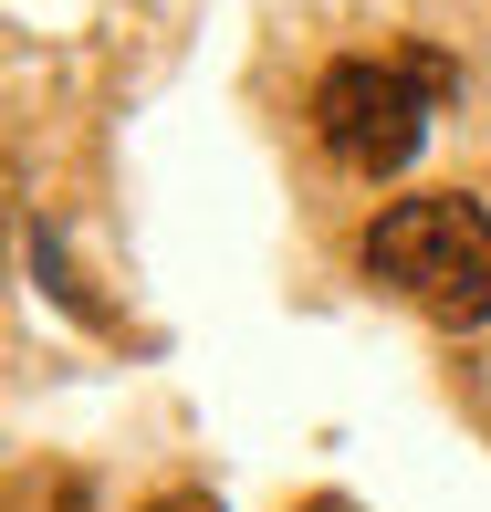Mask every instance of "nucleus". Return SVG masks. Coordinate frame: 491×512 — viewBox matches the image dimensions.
Instances as JSON below:
<instances>
[{"instance_id": "f257e3e1", "label": "nucleus", "mask_w": 491, "mask_h": 512, "mask_svg": "<svg viewBox=\"0 0 491 512\" xmlns=\"http://www.w3.org/2000/svg\"><path fill=\"white\" fill-rule=\"evenodd\" d=\"M366 272H377L408 314L471 335V324H491V209L460 199V189L387 199L377 220H366Z\"/></svg>"}, {"instance_id": "f03ea898", "label": "nucleus", "mask_w": 491, "mask_h": 512, "mask_svg": "<svg viewBox=\"0 0 491 512\" xmlns=\"http://www.w3.org/2000/svg\"><path fill=\"white\" fill-rule=\"evenodd\" d=\"M450 63L439 53H345L314 74V95H303V126H314V147L335 157L345 178H397L418 157V136H429V105L450 95Z\"/></svg>"}, {"instance_id": "7ed1b4c3", "label": "nucleus", "mask_w": 491, "mask_h": 512, "mask_svg": "<svg viewBox=\"0 0 491 512\" xmlns=\"http://www.w3.org/2000/svg\"><path fill=\"white\" fill-rule=\"evenodd\" d=\"M136 512H220L209 492H157V502H136Z\"/></svg>"}]
</instances>
